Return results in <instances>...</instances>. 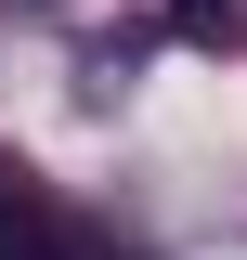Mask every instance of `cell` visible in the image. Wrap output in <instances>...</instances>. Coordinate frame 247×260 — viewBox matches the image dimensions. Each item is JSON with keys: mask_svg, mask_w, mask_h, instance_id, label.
Segmentation results:
<instances>
[{"mask_svg": "<svg viewBox=\"0 0 247 260\" xmlns=\"http://www.w3.org/2000/svg\"><path fill=\"white\" fill-rule=\"evenodd\" d=\"M0 260H117L39 169H0Z\"/></svg>", "mask_w": 247, "mask_h": 260, "instance_id": "obj_1", "label": "cell"}, {"mask_svg": "<svg viewBox=\"0 0 247 260\" xmlns=\"http://www.w3.org/2000/svg\"><path fill=\"white\" fill-rule=\"evenodd\" d=\"M169 26L208 39V52H247V0H169Z\"/></svg>", "mask_w": 247, "mask_h": 260, "instance_id": "obj_2", "label": "cell"}]
</instances>
